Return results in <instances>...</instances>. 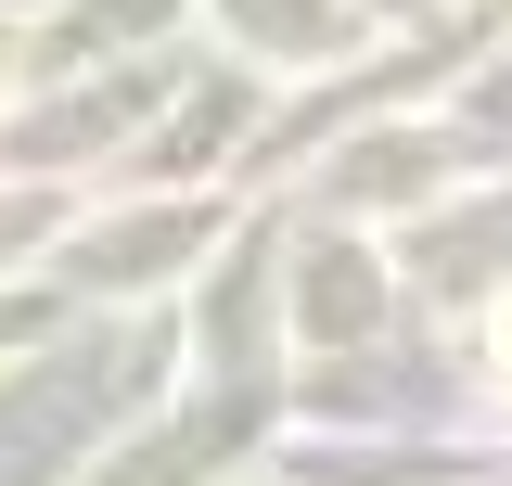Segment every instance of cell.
<instances>
[{"label": "cell", "mask_w": 512, "mask_h": 486, "mask_svg": "<svg viewBox=\"0 0 512 486\" xmlns=\"http://www.w3.org/2000/svg\"><path fill=\"white\" fill-rule=\"evenodd\" d=\"M500 346H512V320H500Z\"/></svg>", "instance_id": "1"}]
</instances>
